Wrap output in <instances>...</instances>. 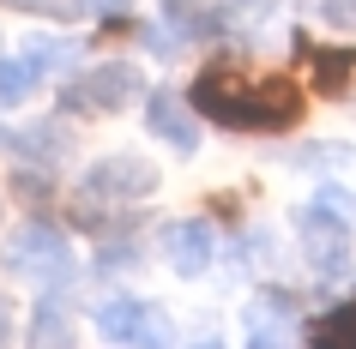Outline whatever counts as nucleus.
Instances as JSON below:
<instances>
[{"instance_id":"obj_10","label":"nucleus","mask_w":356,"mask_h":349,"mask_svg":"<svg viewBox=\"0 0 356 349\" xmlns=\"http://www.w3.org/2000/svg\"><path fill=\"white\" fill-rule=\"evenodd\" d=\"M24 151V163H42V169H60L67 163V127L60 121H37V127H24V139H13Z\"/></svg>"},{"instance_id":"obj_1","label":"nucleus","mask_w":356,"mask_h":349,"mask_svg":"<svg viewBox=\"0 0 356 349\" xmlns=\"http://www.w3.org/2000/svg\"><path fill=\"white\" fill-rule=\"evenodd\" d=\"M188 96L206 121L229 133H290L308 109V96L290 73H254L242 60H211Z\"/></svg>"},{"instance_id":"obj_18","label":"nucleus","mask_w":356,"mask_h":349,"mask_svg":"<svg viewBox=\"0 0 356 349\" xmlns=\"http://www.w3.org/2000/svg\"><path fill=\"white\" fill-rule=\"evenodd\" d=\"M320 6H326L338 24H356V0H320Z\"/></svg>"},{"instance_id":"obj_21","label":"nucleus","mask_w":356,"mask_h":349,"mask_svg":"<svg viewBox=\"0 0 356 349\" xmlns=\"http://www.w3.org/2000/svg\"><path fill=\"white\" fill-rule=\"evenodd\" d=\"M236 6H254V0H236Z\"/></svg>"},{"instance_id":"obj_20","label":"nucleus","mask_w":356,"mask_h":349,"mask_svg":"<svg viewBox=\"0 0 356 349\" xmlns=\"http://www.w3.org/2000/svg\"><path fill=\"white\" fill-rule=\"evenodd\" d=\"M0 145H13V133H6V127H0Z\"/></svg>"},{"instance_id":"obj_13","label":"nucleus","mask_w":356,"mask_h":349,"mask_svg":"<svg viewBox=\"0 0 356 349\" xmlns=\"http://www.w3.org/2000/svg\"><path fill=\"white\" fill-rule=\"evenodd\" d=\"M42 85V67L31 55H6L0 60V109H19L24 96H37Z\"/></svg>"},{"instance_id":"obj_14","label":"nucleus","mask_w":356,"mask_h":349,"mask_svg":"<svg viewBox=\"0 0 356 349\" xmlns=\"http://www.w3.org/2000/svg\"><path fill=\"white\" fill-rule=\"evenodd\" d=\"M31 343H73V313L60 295H42L37 319H31Z\"/></svg>"},{"instance_id":"obj_3","label":"nucleus","mask_w":356,"mask_h":349,"mask_svg":"<svg viewBox=\"0 0 356 349\" xmlns=\"http://www.w3.org/2000/svg\"><path fill=\"white\" fill-rule=\"evenodd\" d=\"M133 96H139V73L127 60H103L91 73H79V85L60 91V114H115V109H127Z\"/></svg>"},{"instance_id":"obj_7","label":"nucleus","mask_w":356,"mask_h":349,"mask_svg":"<svg viewBox=\"0 0 356 349\" xmlns=\"http://www.w3.org/2000/svg\"><path fill=\"white\" fill-rule=\"evenodd\" d=\"M97 331L109 337V343H163L169 331H163V319L145 307V301H103L97 307Z\"/></svg>"},{"instance_id":"obj_15","label":"nucleus","mask_w":356,"mask_h":349,"mask_svg":"<svg viewBox=\"0 0 356 349\" xmlns=\"http://www.w3.org/2000/svg\"><path fill=\"white\" fill-rule=\"evenodd\" d=\"M49 193H55V187H49V169H42V163H19V169H13V199H19V205L42 211Z\"/></svg>"},{"instance_id":"obj_2","label":"nucleus","mask_w":356,"mask_h":349,"mask_svg":"<svg viewBox=\"0 0 356 349\" xmlns=\"http://www.w3.org/2000/svg\"><path fill=\"white\" fill-rule=\"evenodd\" d=\"M0 265L31 277V283H60V277H73V247H67V235L55 223H24L19 235L6 241Z\"/></svg>"},{"instance_id":"obj_12","label":"nucleus","mask_w":356,"mask_h":349,"mask_svg":"<svg viewBox=\"0 0 356 349\" xmlns=\"http://www.w3.org/2000/svg\"><path fill=\"white\" fill-rule=\"evenodd\" d=\"M302 337H308V343H326V349H356V301H344V307H332V313H314V319L302 325Z\"/></svg>"},{"instance_id":"obj_19","label":"nucleus","mask_w":356,"mask_h":349,"mask_svg":"<svg viewBox=\"0 0 356 349\" xmlns=\"http://www.w3.org/2000/svg\"><path fill=\"white\" fill-rule=\"evenodd\" d=\"M6 337H13V307L0 301V343H6Z\"/></svg>"},{"instance_id":"obj_6","label":"nucleus","mask_w":356,"mask_h":349,"mask_svg":"<svg viewBox=\"0 0 356 349\" xmlns=\"http://www.w3.org/2000/svg\"><path fill=\"white\" fill-rule=\"evenodd\" d=\"M151 187H157V169L145 157H103L85 175V193L91 199H145Z\"/></svg>"},{"instance_id":"obj_8","label":"nucleus","mask_w":356,"mask_h":349,"mask_svg":"<svg viewBox=\"0 0 356 349\" xmlns=\"http://www.w3.org/2000/svg\"><path fill=\"white\" fill-rule=\"evenodd\" d=\"M296 55H302V67H308L314 96H344L350 91L356 49H326V42H314V37H296Z\"/></svg>"},{"instance_id":"obj_17","label":"nucleus","mask_w":356,"mask_h":349,"mask_svg":"<svg viewBox=\"0 0 356 349\" xmlns=\"http://www.w3.org/2000/svg\"><path fill=\"white\" fill-rule=\"evenodd\" d=\"M6 6H24V12H55V19H67V12H73V0H6Z\"/></svg>"},{"instance_id":"obj_16","label":"nucleus","mask_w":356,"mask_h":349,"mask_svg":"<svg viewBox=\"0 0 356 349\" xmlns=\"http://www.w3.org/2000/svg\"><path fill=\"white\" fill-rule=\"evenodd\" d=\"M24 55L37 60V67H73L79 49H73V42H55V37H31V42H24Z\"/></svg>"},{"instance_id":"obj_11","label":"nucleus","mask_w":356,"mask_h":349,"mask_svg":"<svg viewBox=\"0 0 356 349\" xmlns=\"http://www.w3.org/2000/svg\"><path fill=\"white\" fill-rule=\"evenodd\" d=\"M163 19L175 24L188 42L193 37H218V31H224V12H218L211 0H163Z\"/></svg>"},{"instance_id":"obj_9","label":"nucleus","mask_w":356,"mask_h":349,"mask_svg":"<svg viewBox=\"0 0 356 349\" xmlns=\"http://www.w3.org/2000/svg\"><path fill=\"white\" fill-rule=\"evenodd\" d=\"M163 253H169V265L181 277H200L211 265V253H218V241H211V223H200V217H188V223H169L163 229Z\"/></svg>"},{"instance_id":"obj_5","label":"nucleus","mask_w":356,"mask_h":349,"mask_svg":"<svg viewBox=\"0 0 356 349\" xmlns=\"http://www.w3.org/2000/svg\"><path fill=\"white\" fill-rule=\"evenodd\" d=\"M188 103H193V96H175L169 85L145 96V127L157 133L169 151H181V157H193V151H200V121H193Z\"/></svg>"},{"instance_id":"obj_4","label":"nucleus","mask_w":356,"mask_h":349,"mask_svg":"<svg viewBox=\"0 0 356 349\" xmlns=\"http://www.w3.org/2000/svg\"><path fill=\"white\" fill-rule=\"evenodd\" d=\"M338 211H344V199L326 193V199L302 217V241H308V259L320 265V277H344L350 271V223L338 217Z\"/></svg>"}]
</instances>
